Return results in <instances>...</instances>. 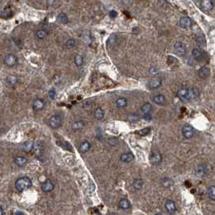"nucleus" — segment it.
Wrapping results in <instances>:
<instances>
[{
	"mask_svg": "<svg viewBox=\"0 0 215 215\" xmlns=\"http://www.w3.org/2000/svg\"><path fill=\"white\" fill-rule=\"evenodd\" d=\"M177 96L183 101L192 100L199 96V90L195 87L183 88L177 92Z\"/></svg>",
	"mask_w": 215,
	"mask_h": 215,
	"instance_id": "1",
	"label": "nucleus"
},
{
	"mask_svg": "<svg viewBox=\"0 0 215 215\" xmlns=\"http://www.w3.org/2000/svg\"><path fill=\"white\" fill-rule=\"evenodd\" d=\"M32 180L29 179V177H21L20 179H18L16 181V190H18V192H23L25 190H28L32 187Z\"/></svg>",
	"mask_w": 215,
	"mask_h": 215,
	"instance_id": "2",
	"label": "nucleus"
},
{
	"mask_svg": "<svg viewBox=\"0 0 215 215\" xmlns=\"http://www.w3.org/2000/svg\"><path fill=\"white\" fill-rule=\"evenodd\" d=\"M48 124H49V127H51L52 129H57V128L61 127L62 124V117L58 114L53 115L49 119Z\"/></svg>",
	"mask_w": 215,
	"mask_h": 215,
	"instance_id": "3",
	"label": "nucleus"
},
{
	"mask_svg": "<svg viewBox=\"0 0 215 215\" xmlns=\"http://www.w3.org/2000/svg\"><path fill=\"white\" fill-rule=\"evenodd\" d=\"M174 51L178 56H184L186 54V46L182 42H176L174 45Z\"/></svg>",
	"mask_w": 215,
	"mask_h": 215,
	"instance_id": "4",
	"label": "nucleus"
},
{
	"mask_svg": "<svg viewBox=\"0 0 215 215\" xmlns=\"http://www.w3.org/2000/svg\"><path fill=\"white\" fill-rule=\"evenodd\" d=\"M18 62V58L14 54H8L4 57V63L8 67H12Z\"/></svg>",
	"mask_w": 215,
	"mask_h": 215,
	"instance_id": "5",
	"label": "nucleus"
},
{
	"mask_svg": "<svg viewBox=\"0 0 215 215\" xmlns=\"http://www.w3.org/2000/svg\"><path fill=\"white\" fill-rule=\"evenodd\" d=\"M194 129L192 126L189 125V124H185L182 128V134L184 135V137L185 138H191L193 137L194 135Z\"/></svg>",
	"mask_w": 215,
	"mask_h": 215,
	"instance_id": "6",
	"label": "nucleus"
},
{
	"mask_svg": "<svg viewBox=\"0 0 215 215\" xmlns=\"http://www.w3.org/2000/svg\"><path fill=\"white\" fill-rule=\"evenodd\" d=\"M213 7H214V3L213 0H201V8L205 11H210L213 10Z\"/></svg>",
	"mask_w": 215,
	"mask_h": 215,
	"instance_id": "7",
	"label": "nucleus"
},
{
	"mask_svg": "<svg viewBox=\"0 0 215 215\" xmlns=\"http://www.w3.org/2000/svg\"><path fill=\"white\" fill-rule=\"evenodd\" d=\"M54 189V184L50 180H47L41 184V190L44 192H52Z\"/></svg>",
	"mask_w": 215,
	"mask_h": 215,
	"instance_id": "8",
	"label": "nucleus"
},
{
	"mask_svg": "<svg viewBox=\"0 0 215 215\" xmlns=\"http://www.w3.org/2000/svg\"><path fill=\"white\" fill-rule=\"evenodd\" d=\"M150 160L153 164L158 165L162 162V155L158 151H153L150 155Z\"/></svg>",
	"mask_w": 215,
	"mask_h": 215,
	"instance_id": "9",
	"label": "nucleus"
},
{
	"mask_svg": "<svg viewBox=\"0 0 215 215\" xmlns=\"http://www.w3.org/2000/svg\"><path fill=\"white\" fill-rule=\"evenodd\" d=\"M45 108V102L41 99H36L32 102V109L34 111H41Z\"/></svg>",
	"mask_w": 215,
	"mask_h": 215,
	"instance_id": "10",
	"label": "nucleus"
},
{
	"mask_svg": "<svg viewBox=\"0 0 215 215\" xmlns=\"http://www.w3.org/2000/svg\"><path fill=\"white\" fill-rule=\"evenodd\" d=\"M192 20L189 17H187V16L182 17L180 20V25L183 29H189V28L192 26Z\"/></svg>",
	"mask_w": 215,
	"mask_h": 215,
	"instance_id": "11",
	"label": "nucleus"
},
{
	"mask_svg": "<svg viewBox=\"0 0 215 215\" xmlns=\"http://www.w3.org/2000/svg\"><path fill=\"white\" fill-rule=\"evenodd\" d=\"M134 154L132 152H127V153L122 154L121 157H120L121 161H122L123 163H126L132 162L134 160Z\"/></svg>",
	"mask_w": 215,
	"mask_h": 215,
	"instance_id": "12",
	"label": "nucleus"
},
{
	"mask_svg": "<svg viewBox=\"0 0 215 215\" xmlns=\"http://www.w3.org/2000/svg\"><path fill=\"white\" fill-rule=\"evenodd\" d=\"M210 75V69L209 67H206V66H204V67H201L198 70V76H199L201 78H207Z\"/></svg>",
	"mask_w": 215,
	"mask_h": 215,
	"instance_id": "13",
	"label": "nucleus"
},
{
	"mask_svg": "<svg viewBox=\"0 0 215 215\" xmlns=\"http://www.w3.org/2000/svg\"><path fill=\"white\" fill-rule=\"evenodd\" d=\"M165 208H166L167 211L170 213H173L176 211V206L175 202L171 200H167L165 203Z\"/></svg>",
	"mask_w": 215,
	"mask_h": 215,
	"instance_id": "14",
	"label": "nucleus"
},
{
	"mask_svg": "<svg viewBox=\"0 0 215 215\" xmlns=\"http://www.w3.org/2000/svg\"><path fill=\"white\" fill-rule=\"evenodd\" d=\"M161 84H162V78L158 77V78H155L152 80H150L148 85L150 89H156V88H159Z\"/></svg>",
	"mask_w": 215,
	"mask_h": 215,
	"instance_id": "15",
	"label": "nucleus"
},
{
	"mask_svg": "<svg viewBox=\"0 0 215 215\" xmlns=\"http://www.w3.org/2000/svg\"><path fill=\"white\" fill-rule=\"evenodd\" d=\"M14 162L18 167H23L28 163V159L24 156H16L14 159Z\"/></svg>",
	"mask_w": 215,
	"mask_h": 215,
	"instance_id": "16",
	"label": "nucleus"
},
{
	"mask_svg": "<svg viewBox=\"0 0 215 215\" xmlns=\"http://www.w3.org/2000/svg\"><path fill=\"white\" fill-rule=\"evenodd\" d=\"M118 206H119L120 209H121V210H127L131 208V203H130L129 200L124 199H124H121L120 201Z\"/></svg>",
	"mask_w": 215,
	"mask_h": 215,
	"instance_id": "17",
	"label": "nucleus"
},
{
	"mask_svg": "<svg viewBox=\"0 0 215 215\" xmlns=\"http://www.w3.org/2000/svg\"><path fill=\"white\" fill-rule=\"evenodd\" d=\"M142 112L143 113V116L146 115H151V111H152V106L150 103H145L141 108Z\"/></svg>",
	"mask_w": 215,
	"mask_h": 215,
	"instance_id": "18",
	"label": "nucleus"
},
{
	"mask_svg": "<svg viewBox=\"0 0 215 215\" xmlns=\"http://www.w3.org/2000/svg\"><path fill=\"white\" fill-rule=\"evenodd\" d=\"M192 57H193V58H194L195 60L198 61V62L201 61V60L203 59V57H204L203 52H202L201 50H200V49H193V50H192Z\"/></svg>",
	"mask_w": 215,
	"mask_h": 215,
	"instance_id": "19",
	"label": "nucleus"
},
{
	"mask_svg": "<svg viewBox=\"0 0 215 215\" xmlns=\"http://www.w3.org/2000/svg\"><path fill=\"white\" fill-rule=\"evenodd\" d=\"M91 143H89L88 141H84L79 146V151L81 153H86L91 149Z\"/></svg>",
	"mask_w": 215,
	"mask_h": 215,
	"instance_id": "20",
	"label": "nucleus"
},
{
	"mask_svg": "<svg viewBox=\"0 0 215 215\" xmlns=\"http://www.w3.org/2000/svg\"><path fill=\"white\" fill-rule=\"evenodd\" d=\"M153 101L156 104L158 105H163L166 102V98L163 95H157V96H154Z\"/></svg>",
	"mask_w": 215,
	"mask_h": 215,
	"instance_id": "21",
	"label": "nucleus"
},
{
	"mask_svg": "<svg viewBox=\"0 0 215 215\" xmlns=\"http://www.w3.org/2000/svg\"><path fill=\"white\" fill-rule=\"evenodd\" d=\"M209 167H210L209 165H205V164L201 165L197 168V173L200 176H205L209 172Z\"/></svg>",
	"mask_w": 215,
	"mask_h": 215,
	"instance_id": "22",
	"label": "nucleus"
},
{
	"mask_svg": "<svg viewBox=\"0 0 215 215\" xmlns=\"http://www.w3.org/2000/svg\"><path fill=\"white\" fill-rule=\"evenodd\" d=\"M128 102L127 100L124 97H121V98L117 99V101H116V105L118 109H123V108H125L127 106Z\"/></svg>",
	"mask_w": 215,
	"mask_h": 215,
	"instance_id": "23",
	"label": "nucleus"
},
{
	"mask_svg": "<svg viewBox=\"0 0 215 215\" xmlns=\"http://www.w3.org/2000/svg\"><path fill=\"white\" fill-rule=\"evenodd\" d=\"M143 185H144V182L142 179H135L133 182V187L136 190L142 189L143 188Z\"/></svg>",
	"mask_w": 215,
	"mask_h": 215,
	"instance_id": "24",
	"label": "nucleus"
},
{
	"mask_svg": "<svg viewBox=\"0 0 215 215\" xmlns=\"http://www.w3.org/2000/svg\"><path fill=\"white\" fill-rule=\"evenodd\" d=\"M57 20L59 23H62V24H66V23H67L69 22V19H68V16H66V14L60 13L57 15Z\"/></svg>",
	"mask_w": 215,
	"mask_h": 215,
	"instance_id": "25",
	"label": "nucleus"
},
{
	"mask_svg": "<svg viewBox=\"0 0 215 215\" xmlns=\"http://www.w3.org/2000/svg\"><path fill=\"white\" fill-rule=\"evenodd\" d=\"M48 35H49V32L46 30H45V29H39L38 31L36 32V38H38L40 40L45 39V37L48 36Z\"/></svg>",
	"mask_w": 215,
	"mask_h": 215,
	"instance_id": "26",
	"label": "nucleus"
},
{
	"mask_svg": "<svg viewBox=\"0 0 215 215\" xmlns=\"http://www.w3.org/2000/svg\"><path fill=\"white\" fill-rule=\"evenodd\" d=\"M94 117L97 120H102L104 117V112L101 108H97L94 112Z\"/></svg>",
	"mask_w": 215,
	"mask_h": 215,
	"instance_id": "27",
	"label": "nucleus"
},
{
	"mask_svg": "<svg viewBox=\"0 0 215 215\" xmlns=\"http://www.w3.org/2000/svg\"><path fill=\"white\" fill-rule=\"evenodd\" d=\"M32 150H34V153L36 155L37 157H40L41 156L42 152H43V149H42V146L40 145V144H35L33 146V149Z\"/></svg>",
	"mask_w": 215,
	"mask_h": 215,
	"instance_id": "28",
	"label": "nucleus"
},
{
	"mask_svg": "<svg viewBox=\"0 0 215 215\" xmlns=\"http://www.w3.org/2000/svg\"><path fill=\"white\" fill-rule=\"evenodd\" d=\"M75 65L77 66H78V67H79V66H83V57H82V56L79 54L75 55Z\"/></svg>",
	"mask_w": 215,
	"mask_h": 215,
	"instance_id": "29",
	"label": "nucleus"
},
{
	"mask_svg": "<svg viewBox=\"0 0 215 215\" xmlns=\"http://www.w3.org/2000/svg\"><path fill=\"white\" fill-rule=\"evenodd\" d=\"M84 126V123L81 121H78L75 122L74 124H72V129L75 130H79V129H82V128Z\"/></svg>",
	"mask_w": 215,
	"mask_h": 215,
	"instance_id": "30",
	"label": "nucleus"
},
{
	"mask_svg": "<svg viewBox=\"0 0 215 215\" xmlns=\"http://www.w3.org/2000/svg\"><path fill=\"white\" fill-rule=\"evenodd\" d=\"M33 143H31V142H27L26 143H24L23 145V148L26 152H29V151L33 149Z\"/></svg>",
	"mask_w": 215,
	"mask_h": 215,
	"instance_id": "31",
	"label": "nucleus"
},
{
	"mask_svg": "<svg viewBox=\"0 0 215 215\" xmlns=\"http://www.w3.org/2000/svg\"><path fill=\"white\" fill-rule=\"evenodd\" d=\"M75 44H76L75 40L73 39V38H70V39H69L67 41H66V47H67V49H73V48L75 46Z\"/></svg>",
	"mask_w": 215,
	"mask_h": 215,
	"instance_id": "32",
	"label": "nucleus"
},
{
	"mask_svg": "<svg viewBox=\"0 0 215 215\" xmlns=\"http://www.w3.org/2000/svg\"><path fill=\"white\" fill-rule=\"evenodd\" d=\"M158 69L156 67H150L149 69V74H150V76L152 77H156L157 75H158Z\"/></svg>",
	"mask_w": 215,
	"mask_h": 215,
	"instance_id": "33",
	"label": "nucleus"
},
{
	"mask_svg": "<svg viewBox=\"0 0 215 215\" xmlns=\"http://www.w3.org/2000/svg\"><path fill=\"white\" fill-rule=\"evenodd\" d=\"M209 197L211 200L215 201V186H211L209 189Z\"/></svg>",
	"mask_w": 215,
	"mask_h": 215,
	"instance_id": "34",
	"label": "nucleus"
},
{
	"mask_svg": "<svg viewBox=\"0 0 215 215\" xmlns=\"http://www.w3.org/2000/svg\"><path fill=\"white\" fill-rule=\"evenodd\" d=\"M172 184V181L171 180L168 179V178H165V179L163 180V185L166 188H168Z\"/></svg>",
	"mask_w": 215,
	"mask_h": 215,
	"instance_id": "35",
	"label": "nucleus"
},
{
	"mask_svg": "<svg viewBox=\"0 0 215 215\" xmlns=\"http://www.w3.org/2000/svg\"><path fill=\"white\" fill-rule=\"evenodd\" d=\"M8 82L10 83L11 85H14L17 82V78H16V76L11 75V76H9L8 78Z\"/></svg>",
	"mask_w": 215,
	"mask_h": 215,
	"instance_id": "36",
	"label": "nucleus"
},
{
	"mask_svg": "<svg viewBox=\"0 0 215 215\" xmlns=\"http://www.w3.org/2000/svg\"><path fill=\"white\" fill-rule=\"evenodd\" d=\"M150 128H145V129H143V130H140V131H138L137 132V134H138L142 135V136H145V135H147L149 133H150Z\"/></svg>",
	"mask_w": 215,
	"mask_h": 215,
	"instance_id": "37",
	"label": "nucleus"
},
{
	"mask_svg": "<svg viewBox=\"0 0 215 215\" xmlns=\"http://www.w3.org/2000/svg\"><path fill=\"white\" fill-rule=\"evenodd\" d=\"M49 96L50 98L54 100L55 97H56V91H55L54 89H51V90L49 91Z\"/></svg>",
	"mask_w": 215,
	"mask_h": 215,
	"instance_id": "38",
	"label": "nucleus"
},
{
	"mask_svg": "<svg viewBox=\"0 0 215 215\" xmlns=\"http://www.w3.org/2000/svg\"><path fill=\"white\" fill-rule=\"evenodd\" d=\"M117 16V12L116 11H110V12H109V17L112 19H115L116 17Z\"/></svg>",
	"mask_w": 215,
	"mask_h": 215,
	"instance_id": "39",
	"label": "nucleus"
},
{
	"mask_svg": "<svg viewBox=\"0 0 215 215\" xmlns=\"http://www.w3.org/2000/svg\"><path fill=\"white\" fill-rule=\"evenodd\" d=\"M205 39H204V38H202V39L201 38V37H198V38H197V44L199 45L200 46H201V45H202L203 44L205 45Z\"/></svg>",
	"mask_w": 215,
	"mask_h": 215,
	"instance_id": "40",
	"label": "nucleus"
},
{
	"mask_svg": "<svg viewBox=\"0 0 215 215\" xmlns=\"http://www.w3.org/2000/svg\"><path fill=\"white\" fill-rule=\"evenodd\" d=\"M15 214H16V215H18V214H21V215H23V214H24V213L20 212V211H16V212L15 213Z\"/></svg>",
	"mask_w": 215,
	"mask_h": 215,
	"instance_id": "41",
	"label": "nucleus"
},
{
	"mask_svg": "<svg viewBox=\"0 0 215 215\" xmlns=\"http://www.w3.org/2000/svg\"><path fill=\"white\" fill-rule=\"evenodd\" d=\"M0 212H1V215H3V214H4V213H3V206H1V207H0Z\"/></svg>",
	"mask_w": 215,
	"mask_h": 215,
	"instance_id": "42",
	"label": "nucleus"
}]
</instances>
